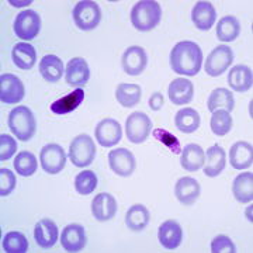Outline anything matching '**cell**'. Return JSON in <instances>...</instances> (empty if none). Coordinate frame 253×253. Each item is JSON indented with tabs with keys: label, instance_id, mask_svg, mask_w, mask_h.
I'll list each match as a JSON object with an SVG mask.
<instances>
[{
	"label": "cell",
	"instance_id": "60d3db41",
	"mask_svg": "<svg viewBox=\"0 0 253 253\" xmlns=\"http://www.w3.org/2000/svg\"><path fill=\"white\" fill-rule=\"evenodd\" d=\"M17 151V142L9 134L0 135V161H9L10 158Z\"/></svg>",
	"mask_w": 253,
	"mask_h": 253
},
{
	"label": "cell",
	"instance_id": "1f68e13d",
	"mask_svg": "<svg viewBox=\"0 0 253 253\" xmlns=\"http://www.w3.org/2000/svg\"><path fill=\"white\" fill-rule=\"evenodd\" d=\"M142 97V90L135 83H120L116 90V99L123 107H134Z\"/></svg>",
	"mask_w": 253,
	"mask_h": 253
},
{
	"label": "cell",
	"instance_id": "4316f807",
	"mask_svg": "<svg viewBox=\"0 0 253 253\" xmlns=\"http://www.w3.org/2000/svg\"><path fill=\"white\" fill-rule=\"evenodd\" d=\"M11 58L17 68L23 69V71H28L36 65V48L30 44H26V42H18L11 51Z\"/></svg>",
	"mask_w": 253,
	"mask_h": 253
},
{
	"label": "cell",
	"instance_id": "836d02e7",
	"mask_svg": "<svg viewBox=\"0 0 253 253\" xmlns=\"http://www.w3.org/2000/svg\"><path fill=\"white\" fill-rule=\"evenodd\" d=\"M241 33V24L235 16H225L217 24V37L222 42H231Z\"/></svg>",
	"mask_w": 253,
	"mask_h": 253
},
{
	"label": "cell",
	"instance_id": "2e32d148",
	"mask_svg": "<svg viewBox=\"0 0 253 253\" xmlns=\"http://www.w3.org/2000/svg\"><path fill=\"white\" fill-rule=\"evenodd\" d=\"M65 78H66V83L75 86V87H81L84 86L89 78H90V69H89V65L86 62V59L83 58H73L71 59L68 65H66V69H65Z\"/></svg>",
	"mask_w": 253,
	"mask_h": 253
},
{
	"label": "cell",
	"instance_id": "7c38bea8",
	"mask_svg": "<svg viewBox=\"0 0 253 253\" xmlns=\"http://www.w3.org/2000/svg\"><path fill=\"white\" fill-rule=\"evenodd\" d=\"M96 139L103 148H113L121 141V126L114 118H104L96 126Z\"/></svg>",
	"mask_w": 253,
	"mask_h": 253
},
{
	"label": "cell",
	"instance_id": "484cf974",
	"mask_svg": "<svg viewBox=\"0 0 253 253\" xmlns=\"http://www.w3.org/2000/svg\"><path fill=\"white\" fill-rule=\"evenodd\" d=\"M232 194L236 201L248 204L253 200V174L252 172H245L238 174L232 183Z\"/></svg>",
	"mask_w": 253,
	"mask_h": 253
},
{
	"label": "cell",
	"instance_id": "e575fe53",
	"mask_svg": "<svg viewBox=\"0 0 253 253\" xmlns=\"http://www.w3.org/2000/svg\"><path fill=\"white\" fill-rule=\"evenodd\" d=\"M211 131L217 136H225L232 129V117L226 110H215L210 121Z\"/></svg>",
	"mask_w": 253,
	"mask_h": 253
},
{
	"label": "cell",
	"instance_id": "8d00e7d4",
	"mask_svg": "<svg viewBox=\"0 0 253 253\" xmlns=\"http://www.w3.org/2000/svg\"><path fill=\"white\" fill-rule=\"evenodd\" d=\"M28 249V241L21 232H9L3 239V251L7 253H26Z\"/></svg>",
	"mask_w": 253,
	"mask_h": 253
},
{
	"label": "cell",
	"instance_id": "f546056e",
	"mask_svg": "<svg viewBox=\"0 0 253 253\" xmlns=\"http://www.w3.org/2000/svg\"><path fill=\"white\" fill-rule=\"evenodd\" d=\"M176 128L183 134H193L199 129L200 126V114L197 110L186 107L179 110L176 118H174Z\"/></svg>",
	"mask_w": 253,
	"mask_h": 253
},
{
	"label": "cell",
	"instance_id": "9c48e42d",
	"mask_svg": "<svg viewBox=\"0 0 253 253\" xmlns=\"http://www.w3.org/2000/svg\"><path fill=\"white\" fill-rule=\"evenodd\" d=\"M0 82H1L0 100L3 104H17L24 99V94H26L24 84L18 76L6 73V75H1Z\"/></svg>",
	"mask_w": 253,
	"mask_h": 253
},
{
	"label": "cell",
	"instance_id": "ee69618b",
	"mask_svg": "<svg viewBox=\"0 0 253 253\" xmlns=\"http://www.w3.org/2000/svg\"><path fill=\"white\" fill-rule=\"evenodd\" d=\"M246 218H248V221H251L252 222V206L251 207H248V210H246Z\"/></svg>",
	"mask_w": 253,
	"mask_h": 253
},
{
	"label": "cell",
	"instance_id": "30bf717a",
	"mask_svg": "<svg viewBox=\"0 0 253 253\" xmlns=\"http://www.w3.org/2000/svg\"><path fill=\"white\" fill-rule=\"evenodd\" d=\"M41 28V18L33 10H24L14 21V33L21 40H33L38 36Z\"/></svg>",
	"mask_w": 253,
	"mask_h": 253
},
{
	"label": "cell",
	"instance_id": "f35d334b",
	"mask_svg": "<svg viewBox=\"0 0 253 253\" xmlns=\"http://www.w3.org/2000/svg\"><path fill=\"white\" fill-rule=\"evenodd\" d=\"M154 138L156 141H159L161 144L165 145L169 151H172L173 154H181L183 148H181L180 141L173 135L172 132H169L163 128H156V129H154Z\"/></svg>",
	"mask_w": 253,
	"mask_h": 253
},
{
	"label": "cell",
	"instance_id": "cb8c5ba5",
	"mask_svg": "<svg viewBox=\"0 0 253 253\" xmlns=\"http://www.w3.org/2000/svg\"><path fill=\"white\" fill-rule=\"evenodd\" d=\"M180 163L184 170L187 172H199L204 166L206 161V152L203 148L197 144L186 145L181 151Z\"/></svg>",
	"mask_w": 253,
	"mask_h": 253
},
{
	"label": "cell",
	"instance_id": "b9f144b4",
	"mask_svg": "<svg viewBox=\"0 0 253 253\" xmlns=\"http://www.w3.org/2000/svg\"><path fill=\"white\" fill-rule=\"evenodd\" d=\"M211 252L212 253H235V245L231 238L226 235H218L211 242Z\"/></svg>",
	"mask_w": 253,
	"mask_h": 253
},
{
	"label": "cell",
	"instance_id": "d6986e66",
	"mask_svg": "<svg viewBox=\"0 0 253 253\" xmlns=\"http://www.w3.org/2000/svg\"><path fill=\"white\" fill-rule=\"evenodd\" d=\"M191 20L199 30L208 31L217 21V10L210 1H199L191 11Z\"/></svg>",
	"mask_w": 253,
	"mask_h": 253
},
{
	"label": "cell",
	"instance_id": "5b68a950",
	"mask_svg": "<svg viewBox=\"0 0 253 253\" xmlns=\"http://www.w3.org/2000/svg\"><path fill=\"white\" fill-rule=\"evenodd\" d=\"M73 21L76 27L83 31L94 30L101 20V10L99 4L90 0H82L73 9Z\"/></svg>",
	"mask_w": 253,
	"mask_h": 253
},
{
	"label": "cell",
	"instance_id": "3957f363",
	"mask_svg": "<svg viewBox=\"0 0 253 253\" xmlns=\"http://www.w3.org/2000/svg\"><path fill=\"white\" fill-rule=\"evenodd\" d=\"M9 126L10 131L17 139L23 142L30 141L36 134L37 128L33 111L26 106H18L14 110H11L9 116Z\"/></svg>",
	"mask_w": 253,
	"mask_h": 253
},
{
	"label": "cell",
	"instance_id": "6da1fadb",
	"mask_svg": "<svg viewBox=\"0 0 253 253\" xmlns=\"http://www.w3.org/2000/svg\"><path fill=\"white\" fill-rule=\"evenodd\" d=\"M203 65V52L193 41H181L176 44L170 54V66L176 73L194 76Z\"/></svg>",
	"mask_w": 253,
	"mask_h": 253
},
{
	"label": "cell",
	"instance_id": "ba28073f",
	"mask_svg": "<svg viewBox=\"0 0 253 253\" xmlns=\"http://www.w3.org/2000/svg\"><path fill=\"white\" fill-rule=\"evenodd\" d=\"M41 166L48 174H58L62 172L66 163V155L61 145L49 144L45 145L40 152Z\"/></svg>",
	"mask_w": 253,
	"mask_h": 253
},
{
	"label": "cell",
	"instance_id": "9a60e30c",
	"mask_svg": "<svg viewBox=\"0 0 253 253\" xmlns=\"http://www.w3.org/2000/svg\"><path fill=\"white\" fill-rule=\"evenodd\" d=\"M117 212V201L109 193H100L91 203V214L100 222L110 221Z\"/></svg>",
	"mask_w": 253,
	"mask_h": 253
},
{
	"label": "cell",
	"instance_id": "f1b7e54d",
	"mask_svg": "<svg viewBox=\"0 0 253 253\" xmlns=\"http://www.w3.org/2000/svg\"><path fill=\"white\" fill-rule=\"evenodd\" d=\"M149 211L144 204H134L132 207L126 211V225L134 232H139L145 229L149 224Z\"/></svg>",
	"mask_w": 253,
	"mask_h": 253
},
{
	"label": "cell",
	"instance_id": "83f0119b",
	"mask_svg": "<svg viewBox=\"0 0 253 253\" xmlns=\"http://www.w3.org/2000/svg\"><path fill=\"white\" fill-rule=\"evenodd\" d=\"M38 71L48 82H58L63 75V62L56 55H45L38 65Z\"/></svg>",
	"mask_w": 253,
	"mask_h": 253
},
{
	"label": "cell",
	"instance_id": "8992f818",
	"mask_svg": "<svg viewBox=\"0 0 253 253\" xmlns=\"http://www.w3.org/2000/svg\"><path fill=\"white\" fill-rule=\"evenodd\" d=\"M152 129V121L142 111H135L126 121V134L132 144H142L148 139Z\"/></svg>",
	"mask_w": 253,
	"mask_h": 253
},
{
	"label": "cell",
	"instance_id": "4fadbf2b",
	"mask_svg": "<svg viewBox=\"0 0 253 253\" xmlns=\"http://www.w3.org/2000/svg\"><path fill=\"white\" fill-rule=\"evenodd\" d=\"M124 72L132 76H138L144 72L148 65V56L142 46H129L121 58Z\"/></svg>",
	"mask_w": 253,
	"mask_h": 253
},
{
	"label": "cell",
	"instance_id": "8fae6325",
	"mask_svg": "<svg viewBox=\"0 0 253 253\" xmlns=\"http://www.w3.org/2000/svg\"><path fill=\"white\" fill-rule=\"evenodd\" d=\"M109 163L111 170L121 177H129L135 172V156L126 148L113 149L109 154Z\"/></svg>",
	"mask_w": 253,
	"mask_h": 253
},
{
	"label": "cell",
	"instance_id": "7a4b0ae2",
	"mask_svg": "<svg viewBox=\"0 0 253 253\" xmlns=\"http://www.w3.org/2000/svg\"><path fill=\"white\" fill-rule=\"evenodd\" d=\"M162 17L161 4L154 0L138 1L131 11V23L138 31H151L154 30Z\"/></svg>",
	"mask_w": 253,
	"mask_h": 253
},
{
	"label": "cell",
	"instance_id": "7bdbcfd3",
	"mask_svg": "<svg viewBox=\"0 0 253 253\" xmlns=\"http://www.w3.org/2000/svg\"><path fill=\"white\" fill-rule=\"evenodd\" d=\"M163 106V96L161 93H154L149 99V107L154 110V111H158V110L162 109Z\"/></svg>",
	"mask_w": 253,
	"mask_h": 253
},
{
	"label": "cell",
	"instance_id": "e0dca14e",
	"mask_svg": "<svg viewBox=\"0 0 253 253\" xmlns=\"http://www.w3.org/2000/svg\"><path fill=\"white\" fill-rule=\"evenodd\" d=\"M34 239L38 246L48 249L52 248L59 239V231L54 221L44 218L34 226Z\"/></svg>",
	"mask_w": 253,
	"mask_h": 253
},
{
	"label": "cell",
	"instance_id": "d6a6232c",
	"mask_svg": "<svg viewBox=\"0 0 253 253\" xmlns=\"http://www.w3.org/2000/svg\"><path fill=\"white\" fill-rule=\"evenodd\" d=\"M207 107L211 113H214L215 110H226L228 113H231L235 107L234 94L224 87L215 89L208 97Z\"/></svg>",
	"mask_w": 253,
	"mask_h": 253
},
{
	"label": "cell",
	"instance_id": "ab89813d",
	"mask_svg": "<svg viewBox=\"0 0 253 253\" xmlns=\"http://www.w3.org/2000/svg\"><path fill=\"white\" fill-rule=\"evenodd\" d=\"M16 176L7 168H1L0 169V196L6 197L9 196L13 190L16 189Z\"/></svg>",
	"mask_w": 253,
	"mask_h": 253
},
{
	"label": "cell",
	"instance_id": "ac0fdd59",
	"mask_svg": "<svg viewBox=\"0 0 253 253\" xmlns=\"http://www.w3.org/2000/svg\"><path fill=\"white\" fill-rule=\"evenodd\" d=\"M168 96L176 106H183L189 104L194 96V86L193 82L186 79V78H177L169 84L168 89Z\"/></svg>",
	"mask_w": 253,
	"mask_h": 253
},
{
	"label": "cell",
	"instance_id": "ffe728a7",
	"mask_svg": "<svg viewBox=\"0 0 253 253\" xmlns=\"http://www.w3.org/2000/svg\"><path fill=\"white\" fill-rule=\"evenodd\" d=\"M158 239L163 248L172 251L179 248L183 241V229L176 221H165L162 225L159 226L158 231Z\"/></svg>",
	"mask_w": 253,
	"mask_h": 253
},
{
	"label": "cell",
	"instance_id": "5bb4252c",
	"mask_svg": "<svg viewBox=\"0 0 253 253\" xmlns=\"http://www.w3.org/2000/svg\"><path fill=\"white\" fill-rule=\"evenodd\" d=\"M87 244V236L84 228L79 224H71L65 226L61 234V245L69 253H75L82 251Z\"/></svg>",
	"mask_w": 253,
	"mask_h": 253
},
{
	"label": "cell",
	"instance_id": "603a6c76",
	"mask_svg": "<svg viewBox=\"0 0 253 253\" xmlns=\"http://www.w3.org/2000/svg\"><path fill=\"white\" fill-rule=\"evenodd\" d=\"M228 83L234 91L246 93L253 84L252 69L245 65H236L228 73Z\"/></svg>",
	"mask_w": 253,
	"mask_h": 253
},
{
	"label": "cell",
	"instance_id": "74e56055",
	"mask_svg": "<svg viewBox=\"0 0 253 253\" xmlns=\"http://www.w3.org/2000/svg\"><path fill=\"white\" fill-rule=\"evenodd\" d=\"M97 187V176L91 170L81 172L75 177V189L82 196L91 194Z\"/></svg>",
	"mask_w": 253,
	"mask_h": 253
},
{
	"label": "cell",
	"instance_id": "277c9868",
	"mask_svg": "<svg viewBox=\"0 0 253 253\" xmlns=\"http://www.w3.org/2000/svg\"><path fill=\"white\" fill-rule=\"evenodd\" d=\"M96 156V145L93 138L87 134H81L73 138L69 146V158L71 162L78 168L89 166Z\"/></svg>",
	"mask_w": 253,
	"mask_h": 253
},
{
	"label": "cell",
	"instance_id": "d4e9b609",
	"mask_svg": "<svg viewBox=\"0 0 253 253\" xmlns=\"http://www.w3.org/2000/svg\"><path fill=\"white\" fill-rule=\"evenodd\" d=\"M174 194L183 206L194 204L200 197L199 181L193 177H181L176 183Z\"/></svg>",
	"mask_w": 253,
	"mask_h": 253
},
{
	"label": "cell",
	"instance_id": "d590c367",
	"mask_svg": "<svg viewBox=\"0 0 253 253\" xmlns=\"http://www.w3.org/2000/svg\"><path fill=\"white\" fill-rule=\"evenodd\" d=\"M14 170L23 176L30 177L37 172V158L28 151H23L14 158Z\"/></svg>",
	"mask_w": 253,
	"mask_h": 253
},
{
	"label": "cell",
	"instance_id": "52a82bcc",
	"mask_svg": "<svg viewBox=\"0 0 253 253\" xmlns=\"http://www.w3.org/2000/svg\"><path fill=\"white\" fill-rule=\"evenodd\" d=\"M234 61V52L229 46L219 45L211 51L206 59V73L210 76H221Z\"/></svg>",
	"mask_w": 253,
	"mask_h": 253
},
{
	"label": "cell",
	"instance_id": "4dcf8cb0",
	"mask_svg": "<svg viewBox=\"0 0 253 253\" xmlns=\"http://www.w3.org/2000/svg\"><path fill=\"white\" fill-rule=\"evenodd\" d=\"M83 99H84V91L82 90L81 87H78L72 93L63 96L62 99L54 101L51 104V110H52V113L58 114V116H65V114L72 113L73 110L78 109L79 104H82Z\"/></svg>",
	"mask_w": 253,
	"mask_h": 253
},
{
	"label": "cell",
	"instance_id": "44dd1931",
	"mask_svg": "<svg viewBox=\"0 0 253 253\" xmlns=\"http://www.w3.org/2000/svg\"><path fill=\"white\" fill-rule=\"evenodd\" d=\"M204 163V174L208 177H217L225 169L226 152L219 145H214L207 149Z\"/></svg>",
	"mask_w": 253,
	"mask_h": 253
},
{
	"label": "cell",
	"instance_id": "7402d4cb",
	"mask_svg": "<svg viewBox=\"0 0 253 253\" xmlns=\"http://www.w3.org/2000/svg\"><path fill=\"white\" fill-rule=\"evenodd\" d=\"M229 163L236 170H244L252 166L253 163V146L248 142L239 141L231 146L229 149Z\"/></svg>",
	"mask_w": 253,
	"mask_h": 253
}]
</instances>
